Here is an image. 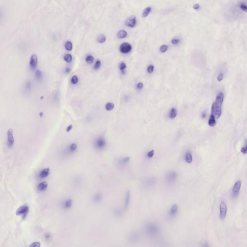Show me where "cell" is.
<instances>
[{
    "instance_id": "6da1fadb",
    "label": "cell",
    "mask_w": 247,
    "mask_h": 247,
    "mask_svg": "<svg viewBox=\"0 0 247 247\" xmlns=\"http://www.w3.org/2000/svg\"><path fill=\"white\" fill-rule=\"evenodd\" d=\"M144 231L148 238L154 239L157 238L159 234V227L155 222H148L145 226Z\"/></svg>"
},
{
    "instance_id": "7a4b0ae2",
    "label": "cell",
    "mask_w": 247,
    "mask_h": 247,
    "mask_svg": "<svg viewBox=\"0 0 247 247\" xmlns=\"http://www.w3.org/2000/svg\"><path fill=\"white\" fill-rule=\"evenodd\" d=\"M222 103L215 100L213 103L211 107V114L214 115L217 119L220 117L222 114L221 106Z\"/></svg>"
},
{
    "instance_id": "3957f363",
    "label": "cell",
    "mask_w": 247,
    "mask_h": 247,
    "mask_svg": "<svg viewBox=\"0 0 247 247\" xmlns=\"http://www.w3.org/2000/svg\"><path fill=\"white\" fill-rule=\"evenodd\" d=\"M178 175L175 171H170L166 174L165 181L167 184L169 185H174L178 179Z\"/></svg>"
},
{
    "instance_id": "277c9868",
    "label": "cell",
    "mask_w": 247,
    "mask_h": 247,
    "mask_svg": "<svg viewBox=\"0 0 247 247\" xmlns=\"http://www.w3.org/2000/svg\"><path fill=\"white\" fill-rule=\"evenodd\" d=\"M220 218L222 220H224L227 215V208L226 204L224 201H222L220 205Z\"/></svg>"
},
{
    "instance_id": "5b68a950",
    "label": "cell",
    "mask_w": 247,
    "mask_h": 247,
    "mask_svg": "<svg viewBox=\"0 0 247 247\" xmlns=\"http://www.w3.org/2000/svg\"><path fill=\"white\" fill-rule=\"evenodd\" d=\"M242 182L240 180H238L235 182L232 191V197L233 198L237 197L241 189Z\"/></svg>"
},
{
    "instance_id": "8992f818",
    "label": "cell",
    "mask_w": 247,
    "mask_h": 247,
    "mask_svg": "<svg viewBox=\"0 0 247 247\" xmlns=\"http://www.w3.org/2000/svg\"><path fill=\"white\" fill-rule=\"evenodd\" d=\"M106 142L105 140L103 137H99L97 138L94 141V145L95 147L99 150H102L106 146Z\"/></svg>"
},
{
    "instance_id": "52a82bcc",
    "label": "cell",
    "mask_w": 247,
    "mask_h": 247,
    "mask_svg": "<svg viewBox=\"0 0 247 247\" xmlns=\"http://www.w3.org/2000/svg\"><path fill=\"white\" fill-rule=\"evenodd\" d=\"M132 49L131 45L128 43H123L119 47V50L121 53L127 54L129 53Z\"/></svg>"
},
{
    "instance_id": "ba28073f",
    "label": "cell",
    "mask_w": 247,
    "mask_h": 247,
    "mask_svg": "<svg viewBox=\"0 0 247 247\" xmlns=\"http://www.w3.org/2000/svg\"><path fill=\"white\" fill-rule=\"evenodd\" d=\"M28 206L27 205H24L18 209V210L16 211V214L18 216L23 215V216H26L28 212Z\"/></svg>"
},
{
    "instance_id": "9c48e42d",
    "label": "cell",
    "mask_w": 247,
    "mask_h": 247,
    "mask_svg": "<svg viewBox=\"0 0 247 247\" xmlns=\"http://www.w3.org/2000/svg\"><path fill=\"white\" fill-rule=\"evenodd\" d=\"M7 144L8 146L12 147L14 144V138L13 136V130L12 129H9L7 132Z\"/></svg>"
},
{
    "instance_id": "30bf717a",
    "label": "cell",
    "mask_w": 247,
    "mask_h": 247,
    "mask_svg": "<svg viewBox=\"0 0 247 247\" xmlns=\"http://www.w3.org/2000/svg\"><path fill=\"white\" fill-rule=\"evenodd\" d=\"M140 239V235L138 232H134L131 233L129 235L128 240L130 242L136 243Z\"/></svg>"
},
{
    "instance_id": "8fae6325",
    "label": "cell",
    "mask_w": 247,
    "mask_h": 247,
    "mask_svg": "<svg viewBox=\"0 0 247 247\" xmlns=\"http://www.w3.org/2000/svg\"><path fill=\"white\" fill-rule=\"evenodd\" d=\"M136 18L135 16H130L126 19L125 21V25L131 28H133L136 25Z\"/></svg>"
},
{
    "instance_id": "7c38bea8",
    "label": "cell",
    "mask_w": 247,
    "mask_h": 247,
    "mask_svg": "<svg viewBox=\"0 0 247 247\" xmlns=\"http://www.w3.org/2000/svg\"><path fill=\"white\" fill-rule=\"evenodd\" d=\"M179 208L177 204H174L169 210V215L171 217H174L178 213Z\"/></svg>"
},
{
    "instance_id": "4fadbf2b",
    "label": "cell",
    "mask_w": 247,
    "mask_h": 247,
    "mask_svg": "<svg viewBox=\"0 0 247 247\" xmlns=\"http://www.w3.org/2000/svg\"><path fill=\"white\" fill-rule=\"evenodd\" d=\"M38 62L37 56L35 54L32 55L30 58V64L32 68H35Z\"/></svg>"
},
{
    "instance_id": "5bb4252c",
    "label": "cell",
    "mask_w": 247,
    "mask_h": 247,
    "mask_svg": "<svg viewBox=\"0 0 247 247\" xmlns=\"http://www.w3.org/2000/svg\"><path fill=\"white\" fill-rule=\"evenodd\" d=\"M130 161V158L128 157H123L119 158L118 160V163L120 166L126 165Z\"/></svg>"
},
{
    "instance_id": "9a60e30c",
    "label": "cell",
    "mask_w": 247,
    "mask_h": 247,
    "mask_svg": "<svg viewBox=\"0 0 247 247\" xmlns=\"http://www.w3.org/2000/svg\"><path fill=\"white\" fill-rule=\"evenodd\" d=\"M50 174V169L45 168L43 169L39 173V177L41 179L45 178L47 177Z\"/></svg>"
},
{
    "instance_id": "2e32d148",
    "label": "cell",
    "mask_w": 247,
    "mask_h": 247,
    "mask_svg": "<svg viewBox=\"0 0 247 247\" xmlns=\"http://www.w3.org/2000/svg\"><path fill=\"white\" fill-rule=\"evenodd\" d=\"M130 191L128 190L125 194V202H124V206L125 209H128L129 205L130 203Z\"/></svg>"
},
{
    "instance_id": "e0dca14e",
    "label": "cell",
    "mask_w": 247,
    "mask_h": 247,
    "mask_svg": "<svg viewBox=\"0 0 247 247\" xmlns=\"http://www.w3.org/2000/svg\"><path fill=\"white\" fill-rule=\"evenodd\" d=\"M48 183L46 181H43L40 183L37 186V189L39 191H44L47 189Z\"/></svg>"
},
{
    "instance_id": "ac0fdd59",
    "label": "cell",
    "mask_w": 247,
    "mask_h": 247,
    "mask_svg": "<svg viewBox=\"0 0 247 247\" xmlns=\"http://www.w3.org/2000/svg\"><path fill=\"white\" fill-rule=\"evenodd\" d=\"M185 162L188 164H191L193 161V157L192 153L190 152H186L185 156Z\"/></svg>"
},
{
    "instance_id": "d6986e66",
    "label": "cell",
    "mask_w": 247,
    "mask_h": 247,
    "mask_svg": "<svg viewBox=\"0 0 247 247\" xmlns=\"http://www.w3.org/2000/svg\"><path fill=\"white\" fill-rule=\"evenodd\" d=\"M72 201L71 199H68L65 200L63 203V206L64 209H68L71 208L72 206Z\"/></svg>"
},
{
    "instance_id": "ffe728a7",
    "label": "cell",
    "mask_w": 247,
    "mask_h": 247,
    "mask_svg": "<svg viewBox=\"0 0 247 247\" xmlns=\"http://www.w3.org/2000/svg\"><path fill=\"white\" fill-rule=\"evenodd\" d=\"M114 214L117 217H122L124 215V211L121 208H116L114 211Z\"/></svg>"
},
{
    "instance_id": "44dd1931",
    "label": "cell",
    "mask_w": 247,
    "mask_h": 247,
    "mask_svg": "<svg viewBox=\"0 0 247 247\" xmlns=\"http://www.w3.org/2000/svg\"><path fill=\"white\" fill-rule=\"evenodd\" d=\"M215 118H216L215 117L214 115H213L212 114H211L210 116V118L208 122L209 125H210V127H214L216 125V122Z\"/></svg>"
},
{
    "instance_id": "7402d4cb",
    "label": "cell",
    "mask_w": 247,
    "mask_h": 247,
    "mask_svg": "<svg viewBox=\"0 0 247 247\" xmlns=\"http://www.w3.org/2000/svg\"><path fill=\"white\" fill-rule=\"evenodd\" d=\"M155 179L153 177L148 179L146 181V185L149 187H152L155 184Z\"/></svg>"
},
{
    "instance_id": "603a6c76",
    "label": "cell",
    "mask_w": 247,
    "mask_h": 247,
    "mask_svg": "<svg viewBox=\"0 0 247 247\" xmlns=\"http://www.w3.org/2000/svg\"><path fill=\"white\" fill-rule=\"evenodd\" d=\"M127 32L125 30H120L117 33V37L120 39L125 38L127 36Z\"/></svg>"
},
{
    "instance_id": "cb8c5ba5",
    "label": "cell",
    "mask_w": 247,
    "mask_h": 247,
    "mask_svg": "<svg viewBox=\"0 0 247 247\" xmlns=\"http://www.w3.org/2000/svg\"><path fill=\"white\" fill-rule=\"evenodd\" d=\"M151 10H152V8L150 6L146 7L143 11L142 14V17L144 18H146L147 16H148V15L150 14Z\"/></svg>"
},
{
    "instance_id": "d4e9b609",
    "label": "cell",
    "mask_w": 247,
    "mask_h": 247,
    "mask_svg": "<svg viewBox=\"0 0 247 247\" xmlns=\"http://www.w3.org/2000/svg\"><path fill=\"white\" fill-rule=\"evenodd\" d=\"M106 38L105 36L103 35H100L97 39V41L100 44L104 43L106 41Z\"/></svg>"
},
{
    "instance_id": "484cf974",
    "label": "cell",
    "mask_w": 247,
    "mask_h": 247,
    "mask_svg": "<svg viewBox=\"0 0 247 247\" xmlns=\"http://www.w3.org/2000/svg\"><path fill=\"white\" fill-rule=\"evenodd\" d=\"M77 146L76 144L74 143H72L70 145L69 147V152L73 153V152H75V151L76 150V149H77Z\"/></svg>"
},
{
    "instance_id": "4316f807",
    "label": "cell",
    "mask_w": 247,
    "mask_h": 247,
    "mask_svg": "<svg viewBox=\"0 0 247 247\" xmlns=\"http://www.w3.org/2000/svg\"><path fill=\"white\" fill-rule=\"evenodd\" d=\"M64 60L67 63H71L72 60V56L70 54H66L64 56Z\"/></svg>"
},
{
    "instance_id": "83f0119b",
    "label": "cell",
    "mask_w": 247,
    "mask_h": 247,
    "mask_svg": "<svg viewBox=\"0 0 247 247\" xmlns=\"http://www.w3.org/2000/svg\"><path fill=\"white\" fill-rule=\"evenodd\" d=\"M65 47L67 50L70 51L72 49V44L70 41H67L65 44Z\"/></svg>"
},
{
    "instance_id": "f1b7e54d",
    "label": "cell",
    "mask_w": 247,
    "mask_h": 247,
    "mask_svg": "<svg viewBox=\"0 0 247 247\" xmlns=\"http://www.w3.org/2000/svg\"><path fill=\"white\" fill-rule=\"evenodd\" d=\"M177 116V111L174 108H172L169 113V117L171 119L174 118Z\"/></svg>"
},
{
    "instance_id": "f546056e",
    "label": "cell",
    "mask_w": 247,
    "mask_h": 247,
    "mask_svg": "<svg viewBox=\"0 0 247 247\" xmlns=\"http://www.w3.org/2000/svg\"><path fill=\"white\" fill-rule=\"evenodd\" d=\"M94 60V58L93 56H91V55H89V56H88L86 59H85V61L86 62L88 63V64H92V63L93 62Z\"/></svg>"
},
{
    "instance_id": "4dcf8cb0",
    "label": "cell",
    "mask_w": 247,
    "mask_h": 247,
    "mask_svg": "<svg viewBox=\"0 0 247 247\" xmlns=\"http://www.w3.org/2000/svg\"><path fill=\"white\" fill-rule=\"evenodd\" d=\"M102 199V196L100 194H96L94 197V200L96 202H99Z\"/></svg>"
},
{
    "instance_id": "1f68e13d",
    "label": "cell",
    "mask_w": 247,
    "mask_h": 247,
    "mask_svg": "<svg viewBox=\"0 0 247 247\" xmlns=\"http://www.w3.org/2000/svg\"><path fill=\"white\" fill-rule=\"evenodd\" d=\"M114 105L112 103H108L106 105V109L107 111H112L114 108Z\"/></svg>"
},
{
    "instance_id": "d6a6232c",
    "label": "cell",
    "mask_w": 247,
    "mask_h": 247,
    "mask_svg": "<svg viewBox=\"0 0 247 247\" xmlns=\"http://www.w3.org/2000/svg\"><path fill=\"white\" fill-rule=\"evenodd\" d=\"M78 82V78L76 75H73L72 76V78H71V83L72 84H76Z\"/></svg>"
},
{
    "instance_id": "836d02e7",
    "label": "cell",
    "mask_w": 247,
    "mask_h": 247,
    "mask_svg": "<svg viewBox=\"0 0 247 247\" xmlns=\"http://www.w3.org/2000/svg\"><path fill=\"white\" fill-rule=\"evenodd\" d=\"M101 61L100 60H97V61L95 63V65L94 66V70H97L99 69L100 68V66H101Z\"/></svg>"
},
{
    "instance_id": "e575fe53",
    "label": "cell",
    "mask_w": 247,
    "mask_h": 247,
    "mask_svg": "<svg viewBox=\"0 0 247 247\" xmlns=\"http://www.w3.org/2000/svg\"><path fill=\"white\" fill-rule=\"evenodd\" d=\"M241 152L244 154L247 153V141L245 142V144L243 147H242L241 149Z\"/></svg>"
},
{
    "instance_id": "d590c367",
    "label": "cell",
    "mask_w": 247,
    "mask_h": 247,
    "mask_svg": "<svg viewBox=\"0 0 247 247\" xmlns=\"http://www.w3.org/2000/svg\"><path fill=\"white\" fill-rule=\"evenodd\" d=\"M168 48V47L166 45H163L160 47V51L162 53H164L166 51Z\"/></svg>"
},
{
    "instance_id": "8d00e7d4",
    "label": "cell",
    "mask_w": 247,
    "mask_h": 247,
    "mask_svg": "<svg viewBox=\"0 0 247 247\" xmlns=\"http://www.w3.org/2000/svg\"><path fill=\"white\" fill-rule=\"evenodd\" d=\"M35 76L38 79H40L42 77V72L40 70H37L35 72Z\"/></svg>"
},
{
    "instance_id": "74e56055",
    "label": "cell",
    "mask_w": 247,
    "mask_h": 247,
    "mask_svg": "<svg viewBox=\"0 0 247 247\" xmlns=\"http://www.w3.org/2000/svg\"><path fill=\"white\" fill-rule=\"evenodd\" d=\"M40 246H41V244L39 242H33L29 245V247H40Z\"/></svg>"
},
{
    "instance_id": "f35d334b",
    "label": "cell",
    "mask_w": 247,
    "mask_h": 247,
    "mask_svg": "<svg viewBox=\"0 0 247 247\" xmlns=\"http://www.w3.org/2000/svg\"><path fill=\"white\" fill-rule=\"evenodd\" d=\"M154 154V150H151L148 152V153L146 154V156L148 158H152L153 157Z\"/></svg>"
},
{
    "instance_id": "ab89813d",
    "label": "cell",
    "mask_w": 247,
    "mask_h": 247,
    "mask_svg": "<svg viewBox=\"0 0 247 247\" xmlns=\"http://www.w3.org/2000/svg\"><path fill=\"white\" fill-rule=\"evenodd\" d=\"M240 7L243 11L247 12V5L244 3H241L240 4Z\"/></svg>"
},
{
    "instance_id": "60d3db41",
    "label": "cell",
    "mask_w": 247,
    "mask_h": 247,
    "mask_svg": "<svg viewBox=\"0 0 247 247\" xmlns=\"http://www.w3.org/2000/svg\"><path fill=\"white\" fill-rule=\"evenodd\" d=\"M127 66H126V65H125V63L124 62H122L120 63V65H119V68L120 69V70L121 71H124V70L126 68Z\"/></svg>"
},
{
    "instance_id": "b9f144b4",
    "label": "cell",
    "mask_w": 247,
    "mask_h": 247,
    "mask_svg": "<svg viewBox=\"0 0 247 247\" xmlns=\"http://www.w3.org/2000/svg\"><path fill=\"white\" fill-rule=\"evenodd\" d=\"M223 73L222 72H221L218 76L217 80L220 82L222 81L223 80Z\"/></svg>"
},
{
    "instance_id": "7bdbcfd3",
    "label": "cell",
    "mask_w": 247,
    "mask_h": 247,
    "mask_svg": "<svg viewBox=\"0 0 247 247\" xmlns=\"http://www.w3.org/2000/svg\"><path fill=\"white\" fill-rule=\"evenodd\" d=\"M154 67L153 65H150L147 68V72L149 73H151L153 72Z\"/></svg>"
},
{
    "instance_id": "ee69618b",
    "label": "cell",
    "mask_w": 247,
    "mask_h": 247,
    "mask_svg": "<svg viewBox=\"0 0 247 247\" xmlns=\"http://www.w3.org/2000/svg\"><path fill=\"white\" fill-rule=\"evenodd\" d=\"M180 42V40L179 39H172V41H171V43H172L174 45H175V44H178Z\"/></svg>"
},
{
    "instance_id": "f6af8a7d",
    "label": "cell",
    "mask_w": 247,
    "mask_h": 247,
    "mask_svg": "<svg viewBox=\"0 0 247 247\" xmlns=\"http://www.w3.org/2000/svg\"><path fill=\"white\" fill-rule=\"evenodd\" d=\"M143 84L142 83H139L137 85V88H138V89H139V90L142 89L143 88Z\"/></svg>"
},
{
    "instance_id": "bcb514c9",
    "label": "cell",
    "mask_w": 247,
    "mask_h": 247,
    "mask_svg": "<svg viewBox=\"0 0 247 247\" xmlns=\"http://www.w3.org/2000/svg\"><path fill=\"white\" fill-rule=\"evenodd\" d=\"M72 125H69V126L67 127V129H66V131L67 132H69L70 131H71V130L72 129Z\"/></svg>"
},
{
    "instance_id": "7dc6e473",
    "label": "cell",
    "mask_w": 247,
    "mask_h": 247,
    "mask_svg": "<svg viewBox=\"0 0 247 247\" xmlns=\"http://www.w3.org/2000/svg\"><path fill=\"white\" fill-rule=\"evenodd\" d=\"M199 4H198V3H196L195 4H194V6H193V8L194 9L197 10L199 8Z\"/></svg>"
},
{
    "instance_id": "c3c4849f",
    "label": "cell",
    "mask_w": 247,
    "mask_h": 247,
    "mask_svg": "<svg viewBox=\"0 0 247 247\" xmlns=\"http://www.w3.org/2000/svg\"><path fill=\"white\" fill-rule=\"evenodd\" d=\"M65 72H66V73H69L70 72H71V69L70 68H69L68 67H67L65 69Z\"/></svg>"
},
{
    "instance_id": "681fc988",
    "label": "cell",
    "mask_w": 247,
    "mask_h": 247,
    "mask_svg": "<svg viewBox=\"0 0 247 247\" xmlns=\"http://www.w3.org/2000/svg\"><path fill=\"white\" fill-rule=\"evenodd\" d=\"M201 116H202V117L203 118H205L206 117V113L205 112H203V113H202Z\"/></svg>"
},
{
    "instance_id": "f907efd6",
    "label": "cell",
    "mask_w": 247,
    "mask_h": 247,
    "mask_svg": "<svg viewBox=\"0 0 247 247\" xmlns=\"http://www.w3.org/2000/svg\"><path fill=\"white\" fill-rule=\"evenodd\" d=\"M45 239H49L50 238V235H48V234H47L46 235H45Z\"/></svg>"
},
{
    "instance_id": "816d5d0a",
    "label": "cell",
    "mask_w": 247,
    "mask_h": 247,
    "mask_svg": "<svg viewBox=\"0 0 247 247\" xmlns=\"http://www.w3.org/2000/svg\"><path fill=\"white\" fill-rule=\"evenodd\" d=\"M42 115H43V113H42V112H41V113H40V116H41V117H42Z\"/></svg>"
}]
</instances>
